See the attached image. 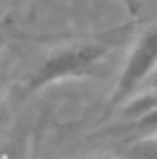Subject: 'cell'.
<instances>
[{"instance_id": "1", "label": "cell", "mask_w": 157, "mask_h": 159, "mask_svg": "<svg viewBox=\"0 0 157 159\" xmlns=\"http://www.w3.org/2000/svg\"><path fill=\"white\" fill-rule=\"evenodd\" d=\"M110 54L111 46L103 41L86 39L61 46L31 73L25 81V92L34 93L66 80L93 76Z\"/></svg>"}, {"instance_id": "2", "label": "cell", "mask_w": 157, "mask_h": 159, "mask_svg": "<svg viewBox=\"0 0 157 159\" xmlns=\"http://www.w3.org/2000/svg\"><path fill=\"white\" fill-rule=\"evenodd\" d=\"M157 71V19L144 29L132 44L120 75L107 98L105 113H117L118 108L140 92Z\"/></svg>"}, {"instance_id": "3", "label": "cell", "mask_w": 157, "mask_h": 159, "mask_svg": "<svg viewBox=\"0 0 157 159\" xmlns=\"http://www.w3.org/2000/svg\"><path fill=\"white\" fill-rule=\"evenodd\" d=\"M113 154L118 159H157V134L127 137Z\"/></svg>"}, {"instance_id": "4", "label": "cell", "mask_w": 157, "mask_h": 159, "mask_svg": "<svg viewBox=\"0 0 157 159\" xmlns=\"http://www.w3.org/2000/svg\"><path fill=\"white\" fill-rule=\"evenodd\" d=\"M122 5L125 7V10L129 12L130 17H140L142 7H144V0H120Z\"/></svg>"}, {"instance_id": "5", "label": "cell", "mask_w": 157, "mask_h": 159, "mask_svg": "<svg viewBox=\"0 0 157 159\" xmlns=\"http://www.w3.org/2000/svg\"><path fill=\"white\" fill-rule=\"evenodd\" d=\"M144 88H157V71H155L154 75H152L150 78H149V81L145 83Z\"/></svg>"}, {"instance_id": "6", "label": "cell", "mask_w": 157, "mask_h": 159, "mask_svg": "<svg viewBox=\"0 0 157 159\" xmlns=\"http://www.w3.org/2000/svg\"><path fill=\"white\" fill-rule=\"evenodd\" d=\"M89 159H118L115 154H103V156H93Z\"/></svg>"}, {"instance_id": "7", "label": "cell", "mask_w": 157, "mask_h": 159, "mask_svg": "<svg viewBox=\"0 0 157 159\" xmlns=\"http://www.w3.org/2000/svg\"><path fill=\"white\" fill-rule=\"evenodd\" d=\"M19 2H20V0H3V3H5V5H17Z\"/></svg>"}]
</instances>
